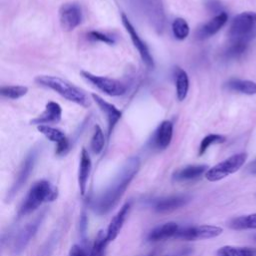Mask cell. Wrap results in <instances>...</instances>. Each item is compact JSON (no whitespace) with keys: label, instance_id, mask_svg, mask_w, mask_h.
<instances>
[{"label":"cell","instance_id":"4fadbf2b","mask_svg":"<svg viewBox=\"0 0 256 256\" xmlns=\"http://www.w3.org/2000/svg\"><path fill=\"white\" fill-rule=\"evenodd\" d=\"M91 97L99 107L100 111L105 116V119L107 122V128H108V138H110L115 126L117 125L119 120L122 118V112L118 110L113 104L107 102L97 94L93 93Z\"/></svg>","mask_w":256,"mask_h":256},{"label":"cell","instance_id":"5bb4252c","mask_svg":"<svg viewBox=\"0 0 256 256\" xmlns=\"http://www.w3.org/2000/svg\"><path fill=\"white\" fill-rule=\"evenodd\" d=\"M62 118V108L56 102H48L46 104L44 112L39 115L37 118L31 121L32 125H49V124H57L61 121Z\"/></svg>","mask_w":256,"mask_h":256},{"label":"cell","instance_id":"836d02e7","mask_svg":"<svg viewBox=\"0 0 256 256\" xmlns=\"http://www.w3.org/2000/svg\"><path fill=\"white\" fill-rule=\"evenodd\" d=\"M87 223H88V220H87L86 214L83 213V214H82V217H81V219H80V230H81L82 234H85V232H86Z\"/></svg>","mask_w":256,"mask_h":256},{"label":"cell","instance_id":"d590c367","mask_svg":"<svg viewBox=\"0 0 256 256\" xmlns=\"http://www.w3.org/2000/svg\"><path fill=\"white\" fill-rule=\"evenodd\" d=\"M253 165H255V166H256V160L253 162Z\"/></svg>","mask_w":256,"mask_h":256},{"label":"cell","instance_id":"2e32d148","mask_svg":"<svg viewBox=\"0 0 256 256\" xmlns=\"http://www.w3.org/2000/svg\"><path fill=\"white\" fill-rule=\"evenodd\" d=\"M173 137V124L171 121H163L153 136V146L158 150H165L171 144Z\"/></svg>","mask_w":256,"mask_h":256},{"label":"cell","instance_id":"e0dca14e","mask_svg":"<svg viewBox=\"0 0 256 256\" xmlns=\"http://www.w3.org/2000/svg\"><path fill=\"white\" fill-rule=\"evenodd\" d=\"M190 198L186 195H174L158 199L154 204V209L159 213H167L185 206Z\"/></svg>","mask_w":256,"mask_h":256},{"label":"cell","instance_id":"cb8c5ba5","mask_svg":"<svg viewBox=\"0 0 256 256\" xmlns=\"http://www.w3.org/2000/svg\"><path fill=\"white\" fill-rule=\"evenodd\" d=\"M229 228L233 230H247V229H256V213L240 216L232 219L228 223Z\"/></svg>","mask_w":256,"mask_h":256},{"label":"cell","instance_id":"ba28073f","mask_svg":"<svg viewBox=\"0 0 256 256\" xmlns=\"http://www.w3.org/2000/svg\"><path fill=\"white\" fill-rule=\"evenodd\" d=\"M223 232V229L218 226L212 225H200L179 228L177 234L174 238L186 240V241H195V240H205L218 237Z\"/></svg>","mask_w":256,"mask_h":256},{"label":"cell","instance_id":"8d00e7d4","mask_svg":"<svg viewBox=\"0 0 256 256\" xmlns=\"http://www.w3.org/2000/svg\"><path fill=\"white\" fill-rule=\"evenodd\" d=\"M255 240H256V235H255Z\"/></svg>","mask_w":256,"mask_h":256},{"label":"cell","instance_id":"5b68a950","mask_svg":"<svg viewBox=\"0 0 256 256\" xmlns=\"http://www.w3.org/2000/svg\"><path fill=\"white\" fill-rule=\"evenodd\" d=\"M132 6L158 33H162L165 25V14L161 0H130Z\"/></svg>","mask_w":256,"mask_h":256},{"label":"cell","instance_id":"ac0fdd59","mask_svg":"<svg viewBox=\"0 0 256 256\" xmlns=\"http://www.w3.org/2000/svg\"><path fill=\"white\" fill-rule=\"evenodd\" d=\"M129 211H130V203H126L122 206V208L118 211V213L113 217L106 231L108 242H111L118 237L125 223V220L129 214Z\"/></svg>","mask_w":256,"mask_h":256},{"label":"cell","instance_id":"d6a6232c","mask_svg":"<svg viewBox=\"0 0 256 256\" xmlns=\"http://www.w3.org/2000/svg\"><path fill=\"white\" fill-rule=\"evenodd\" d=\"M89 38L94 40V41H99V42H103L105 44H109V45H112L115 43L114 39L106 34H103L101 32H98V31H91L89 32L88 34Z\"/></svg>","mask_w":256,"mask_h":256},{"label":"cell","instance_id":"4316f807","mask_svg":"<svg viewBox=\"0 0 256 256\" xmlns=\"http://www.w3.org/2000/svg\"><path fill=\"white\" fill-rule=\"evenodd\" d=\"M248 49V42L245 41H231V44L224 52L227 59H237L241 57Z\"/></svg>","mask_w":256,"mask_h":256},{"label":"cell","instance_id":"e575fe53","mask_svg":"<svg viewBox=\"0 0 256 256\" xmlns=\"http://www.w3.org/2000/svg\"><path fill=\"white\" fill-rule=\"evenodd\" d=\"M253 173H255V174H256V168L253 170Z\"/></svg>","mask_w":256,"mask_h":256},{"label":"cell","instance_id":"44dd1931","mask_svg":"<svg viewBox=\"0 0 256 256\" xmlns=\"http://www.w3.org/2000/svg\"><path fill=\"white\" fill-rule=\"evenodd\" d=\"M179 230V226L175 222H168L163 225L154 228L148 235V240L152 242L166 240L171 237H175Z\"/></svg>","mask_w":256,"mask_h":256},{"label":"cell","instance_id":"603a6c76","mask_svg":"<svg viewBox=\"0 0 256 256\" xmlns=\"http://www.w3.org/2000/svg\"><path fill=\"white\" fill-rule=\"evenodd\" d=\"M226 87L231 90L245 95H255L256 94V83L250 80H240L232 79L226 83Z\"/></svg>","mask_w":256,"mask_h":256},{"label":"cell","instance_id":"52a82bcc","mask_svg":"<svg viewBox=\"0 0 256 256\" xmlns=\"http://www.w3.org/2000/svg\"><path fill=\"white\" fill-rule=\"evenodd\" d=\"M81 75L84 79H86L88 82L94 85L97 89H99L100 91H102L108 96H112V97L122 96L127 91L126 85L119 80L103 77V76H97L87 71H81Z\"/></svg>","mask_w":256,"mask_h":256},{"label":"cell","instance_id":"7a4b0ae2","mask_svg":"<svg viewBox=\"0 0 256 256\" xmlns=\"http://www.w3.org/2000/svg\"><path fill=\"white\" fill-rule=\"evenodd\" d=\"M35 82L38 85L53 90L66 100L80 105L84 108H88L91 105V101L84 90L60 77L51 75H40L35 78Z\"/></svg>","mask_w":256,"mask_h":256},{"label":"cell","instance_id":"6da1fadb","mask_svg":"<svg viewBox=\"0 0 256 256\" xmlns=\"http://www.w3.org/2000/svg\"><path fill=\"white\" fill-rule=\"evenodd\" d=\"M140 169V159L138 157L129 158L121 171L112 181L110 186L93 202V210L99 214L109 213L120 201L131 181Z\"/></svg>","mask_w":256,"mask_h":256},{"label":"cell","instance_id":"9a60e30c","mask_svg":"<svg viewBox=\"0 0 256 256\" xmlns=\"http://www.w3.org/2000/svg\"><path fill=\"white\" fill-rule=\"evenodd\" d=\"M228 15L226 12H220L209 22L201 26L197 31V38L200 40L208 39L218 33L221 28L227 23Z\"/></svg>","mask_w":256,"mask_h":256},{"label":"cell","instance_id":"3957f363","mask_svg":"<svg viewBox=\"0 0 256 256\" xmlns=\"http://www.w3.org/2000/svg\"><path fill=\"white\" fill-rule=\"evenodd\" d=\"M58 188L52 185L47 180H40L36 182L29 190L25 199L23 200L18 216L23 217L31 214L37 210L45 202H53L58 198Z\"/></svg>","mask_w":256,"mask_h":256},{"label":"cell","instance_id":"ffe728a7","mask_svg":"<svg viewBox=\"0 0 256 256\" xmlns=\"http://www.w3.org/2000/svg\"><path fill=\"white\" fill-rule=\"evenodd\" d=\"M208 171L207 165H188L184 168L177 170L173 174V180L176 182L191 181L199 178L201 175Z\"/></svg>","mask_w":256,"mask_h":256},{"label":"cell","instance_id":"30bf717a","mask_svg":"<svg viewBox=\"0 0 256 256\" xmlns=\"http://www.w3.org/2000/svg\"><path fill=\"white\" fill-rule=\"evenodd\" d=\"M44 218V214L39 215L34 221L28 223L25 227H23L16 235L13 245H12V253L13 255H19L21 254L27 245L30 243L32 238L35 236L38 228L40 227L42 221Z\"/></svg>","mask_w":256,"mask_h":256},{"label":"cell","instance_id":"277c9868","mask_svg":"<svg viewBox=\"0 0 256 256\" xmlns=\"http://www.w3.org/2000/svg\"><path fill=\"white\" fill-rule=\"evenodd\" d=\"M231 41L250 42L256 37V13L247 11L238 14L232 20L229 29Z\"/></svg>","mask_w":256,"mask_h":256},{"label":"cell","instance_id":"7402d4cb","mask_svg":"<svg viewBox=\"0 0 256 256\" xmlns=\"http://www.w3.org/2000/svg\"><path fill=\"white\" fill-rule=\"evenodd\" d=\"M176 95L179 101L185 100L189 91V77L188 74L181 68H176L175 71Z\"/></svg>","mask_w":256,"mask_h":256},{"label":"cell","instance_id":"484cf974","mask_svg":"<svg viewBox=\"0 0 256 256\" xmlns=\"http://www.w3.org/2000/svg\"><path fill=\"white\" fill-rule=\"evenodd\" d=\"M218 256H256V249L248 247L224 246L217 251Z\"/></svg>","mask_w":256,"mask_h":256},{"label":"cell","instance_id":"83f0119b","mask_svg":"<svg viewBox=\"0 0 256 256\" xmlns=\"http://www.w3.org/2000/svg\"><path fill=\"white\" fill-rule=\"evenodd\" d=\"M172 32L176 39L185 40L190 33V28L187 21L183 18H176L172 23Z\"/></svg>","mask_w":256,"mask_h":256},{"label":"cell","instance_id":"8fae6325","mask_svg":"<svg viewBox=\"0 0 256 256\" xmlns=\"http://www.w3.org/2000/svg\"><path fill=\"white\" fill-rule=\"evenodd\" d=\"M59 19L62 29L71 32L77 28L82 21V12L80 7L75 3H66L59 10Z\"/></svg>","mask_w":256,"mask_h":256},{"label":"cell","instance_id":"9c48e42d","mask_svg":"<svg viewBox=\"0 0 256 256\" xmlns=\"http://www.w3.org/2000/svg\"><path fill=\"white\" fill-rule=\"evenodd\" d=\"M36 159H37V150H32L27 157L25 158V160L23 161L20 170L17 174V177L12 185V187L10 188L8 195H7V201H11L15 195L21 190V188L25 185V183L27 182V180L29 179L35 163H36Z\"/></svg>","mask_w":256,"mask_h":256},{"label":"cell","instance_id":"4dcf8cb0","mask_svg":"<svg viewBox=\"0 0 256 256\" xmlns=\"http://www.w3.org/2000/svg\"><path fill=\"white\" fill-rule=\"evenodd\" d=\"M226 141V138L219 134H209L207 135L200 144L199 147V156H202L205 154V152L214 144H221Z\"/></svg>","mask_w":256,"mask_h":256},{"label":"cell","instance_id":"d6986e66","mask_svg":"<svg viewBox=\"0 0 256 256\" xmlns=\"http://www.w3.org/2000/svg\"><path fill=\"white\" fill-rule=\"evenodd\" d=\"M91 168H92V163H91L89 153L85 148H83L81 151L79 173H78V183H79V188L82 195L86 193V188H87L88 179L91 173Z\"/></svg>","mask_w":256,"mask_h":256},{"label":"cell","instance_id":"d4e9b609","mask_svg":"<svg viewBox=\"0 0 256 256\" xmlns=\"http://www.w3.org/2000/svg\"><path fill=\"white\" fill-rule=\"evenodd\" d=\"M38 131L43 134L48 140H50L51 142L56 143V145L61 144L63 142H65L66 140H68L64 134V132H62L61 130L54 128L50 125H40L37 126Z\"/></svg>","mask_w":256,"mask_h":256},{"label":"cell","instance_id":"7c38bea8","mask_svg":"<svg viewBox=\"0 0 256 256\" xmlns=\"http://www.w3.org/2000/svg\"><path fill=\"white\" fill-rule=\"evenodd\" d=\"M122 23L126 29V31L128 32L135 48L138 50V53L142 59V61L145 63V65L149 68H153L154 67V60L153 57L150 53V50L148 48V46L146 45V43L140 38L139 34L137 33L136 29L134 28V26L132 25V23L129 21L128 17L125 14H122Z\"/></svg>","mask_w":256,"mask_h":256},{"label":"cell","instance_id":"8992f818","mask_svg":"<svg viewBox=\"0 0 256 256\" xmlns=\"http://www.w3.org/2000/svg\"><path fill=\"white\" fill-rule=\"evenodd\" d=\"M247 154L246 153H238L235 154L226 160L218 163L212 168L208 169L205 173V177L210 182L220 181L227 176L236 173L246 162Z\"/></svg>","mask_w":256,"mask_h":256},{"label":"cell","instance_id":"1f68e13d","mask_svg":"<svg viewBox=\"0 0 256 256\" xmlns=\"http://www.w3.org/2000/svg\"><path fill=\"white\" fill-rule=\"evenodd\" d=\"M108 243L109 242L107 240L106 233H104V231L101 230L95 239V242L93 244V247L89 256H103L105 247Z\"/></svg>","mask_w":256,"mask_h":256},{"label":"cell","instance_id":"f546056e","mask_svg":"<svg viewBox=\"0 0 256 256\" xmlns=\"http://www.w3.org/2000/svg\"><path fill=\"white\" fill-rule=\"evenodd\" d=\"M91 150L94 154L98 155L100 154L105 146V137H104V133L101 129L100 126L96 125L95 126V130H94V134L93 137L91 139Z\"/></svg>","mask_w":256,"mask_h":256},{"label":"cell","instance_id":"f1b7e54d","mask_svg":"<svg viewBox=\"0 0 256 256\" xmlns=\"http://www.w3.org/2000/svg\"><path fill=\"white\" fill-rule=\"evenodd\" d=\"M28 93V88L26 86H3L0 89V94L1 96L12 99V100H17L23 96H25Z\"/></svg>","mask_w":256,"mask_h":256}]
</instances>
